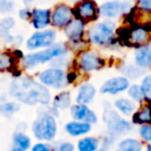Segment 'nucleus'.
I'll return each mask as SVG.
<instances>
[{"label": "nucleus", "mask_w": 151, "mask_h": 151, "mask_svg": "<svg viewBox=\"0 0 151 151\" xmlns=\"http://www.w3.org/2000/svg\"><path fill=\"white\" fill-rule=\"evenodd\" d=\"M31 151H51V147L47 144H42V143H40V144L34 145Z\"/></svg>", "instance_id": "36"}, {"label": "nucleus", "mask_w": 151, "mask_h": 151, "mask_svg": "<svg viewBox=\"0 0 151 151\" xmlns=\"http://www.w3.org/2000/svg\"><path fill=\"white\" fill-rule=\"evenodd\" d=\"M12 96L26 105L42 104L48 105L50 101V92L42 84L29 78H19L14 80L9 86Z\"/></svg>", "instance_id": "1"}, {"label": "nucleus", "mask_w": 151, "mask_h": 151, "mask_svg": "<svg viewBox=\"0 0 151 151\" xmlns=\"http://www.w3.org/2000/svg\"><path fill=\"white\" fill-rule=\"evenodd\" d=\"M73 15L70 7L65 4H59L53 11L51 22L55 27H66L73 21Z\"/></svg>", "instance_id": "9"}, {"label": "nucleus", "mask_w": 151, "mask_h": 151, "mask_svg": "<svg viewBox=\"0 0 151 151\" xmlns=\"http://www.w3.org/2000/svg\"><path fill=\"white\" fill-rule=\"evenodd\" d=\"M138 7L142 11L151 13V0H138Z\"/></svg>", "instance_id": "35"}, {"label": "nucleus", "mask_w": 151, "mask_h": 151, "mask_svg": "<svg viewBox=\"0 0 151 151\" xmlns=\"http://www.w3.org/2000/svg\"><path fill=\"white\" fill-rule=\"evenodd\" d=\"M14 2L11 0H0V11L2 14L11 13L14 11Z\"/></svg>", "instance_id": "31"}, {"label": "nucleus", "mask_w": 151, "mask_h": 151, "mask_svg": "<svg viewBox=\"0 0 151 151\" xmlns=\"http://www.w3.org/2000/svg\"><path fill=\"white\" fill-rule=\"evenodd\" d=\"M18 110H19V106L15 103H5L0 106V111L5 117H11Z\"/></svg>", "instance_id": "27"}, {"label": "nucleus", "mask_w": 151, "mask_h": 151, "mask_svg": "<svg viewBox=\"0 0 151 151\" xmlns=\"http://www.w3.org/2000/svg\"><path fill=\"white\" fill-rule=\"evenodd\" d=\"M70 105V96L69 93L62 92L54 99V107L56 109H66Z\"/></svg>", "instance_id": "25"}, {"label": "nucleus", "mask_w": 151, "mask_h": 151, "mask_svg": "<svg viewBox=\"0 0 151 151\" xmlns=\"http://www.w3.org/2000/svg\"><path fill=\"white\" fill-rule=\"evenodd\" d=\"M120 70L125 76L130 77V78H134V79L138 78L139 76H141L143 73L142 70H140V69L137 68V67L132 66V65H126V66L123 67V69H120Z\"/></svg>", "instance_id": "28"}, {"label": "nucleus", "mask_w": 151, "mask_h": 151, "mask_svg": "<svg viewBox=\"0 0 151 151\" xmlns=\"http://www.w3.org/2000/svg\"><path fill=\"white\" fill-rule=\"evenodd\" d=\"M78 62L80 68L84 71L96 70L104 65V61L99 56L90 52H83L79 56Z\"/></svg>", "instance_id": "11"}, {"label": "nucleus", "mask_w": 151, "mask_h": 151, "mask_svg": "<svg viewBox=\"0 0 151 151\" xmlns=\"http://www.w3.org/2000/svg\"><path fill=\"white\" fill-rule=\"evenodd\" d=\"M95 95V88L91 84H84L79 89L78 96H77V103L87 105L93 99Z\"/></svg>", "instance_id": "19"}, {"label": "nucleus", "mask_w": 151, "mask_h": 151, "mask_svg": "<svg viewBox=\"0 0 151 151\" xmlns=\"http://www.w3.org/2000/svg\"><path fill=\"white\" fill-rule=\"evenodd\" d=\"M14 146L20 148L22 151L27 150L30 147V139L22 132H17L14 134Z\"/></svg>", "instance_id": "24"}, {"label": "nucleus", "mask_w": 151, "mask_h": 151, "mask_svg": "<svg viewBox=\"0 0 151 151\" xmlns=\"http://www.w3.org/2000/svg\"><path fill=\"white\" fill-rule=\"evenodd\" d=\"M65 130L70 136L78 137L87 134L91 130V125L88 122L84 121H71L65 125Z\"/></svg>", "instance_id": "17"}, {"label": "nucleus", "mask_w": 151, "mask_h": 151, "mask_svg": "<svg viewBox=\"0 0 151 151\" xmlns=\"http://www.w3.org/2000/svg\"><path fill=\"white\" fill-rule=\"evenodd\" d=\"M34 0H24V2L26 3V4H29V3H31V2H33Z\"/></svg>", "instance_id": "39"}, {"label": "nucleus", "mask_w": 151, "mask_h": 151, "mask_svg": "<svg viewBox=\"0 0 151 151\" xmlns=\"http://www.w3.org/2000/svg\"><path fill=\"white\" fill-rule=\"evenodd\" d=\"M136 62L140 67L146 68L151 65V46H142L136 52Z\"/></svg>", "instance_id": "18"}, {"label": "nucleus", "mask_w": 151, "mask_h": 151, "mask_svg": "<svg viewBox=\"0 0 151 151\" xmlns=\"http://www.w3.org/2000/svg\"><path fill=\"white\" fill-rule=\"evenodd\" d=\"M66 53V48L64 45L57 44L49 47L48 49L44 51H40L37 53L29 54L24 57V64L26 67H34L40 63H46L48 61L52 60L56 57H61Z\"/></svg>", "instance_id": "2"}, {"label": "nucleus", "mask_w": 151, "mask_h": 151, "mask_svg": "<svg viewBox=\"0 0 151 151\" xmlns=\"http://www.w3.org/2000/svg\"><path fill=\"white\" fill-rule=\"evenodd\" d=\"M32 132L38 140H53L57 132V124L54 117L49 114L40 115L32 125Z\"/></svg>", "instance_id": "3"}, {"label": "nucleus", "mask_w": 151, "mask_h": 151, "mask_svg": "<svg viewBox=\"0 0 151 151\" xmlns=\"http://www.w3.org/2000/svg\"><path fill=\"white\" fill-rule=\"evenodd\" d=\"M142 144L136 139H125L118 144L116 151H141Z\"/></svg>", "instance_id": "20"}, {"label": "nucleus", "mask_w": 151, "mask_h": 151, "mask_svg": "<svg viewBox=\"0 0 151 151\" xmlns=\"http://www.w3.org/2000/svg\"><path fill=\"white\" fill-rule=\"evenodd\" d=\"M11 151H22V150H21V149H20V148H17V147L14 146L13 148L11 149Z\"/></svg>", "instance_id": "38"}, {"label": "nucleus", "mask_w": 151, "mask_h": 151, "mask_svg": "<svg viewBox=\"0 0 151 151\" xmlns=\"http://www.w3.org/2000/svg\"><path fill=\"white\" fill-rule=\"evenodd\" d=\"M134 120L137 123H151V106L142 108L134 115Z\"/></svg>", "instance_id": "22"}, {"label": "nucleus", "mask_w": 151, "mask_h": 151, "mask_svg": "<svg viewBox=\"0 0 151 151\" xmlns=\"http://www.w3.org/2000/svg\"><path fill=\"white\" fill-rule=\"evenodd\" d=\"M71 117L79 121L88 122V123H94L96 122V116L91 111L86 105L83 104H78L71 107L70 109Z\"/></svg>", "instance_id": "13"}, {"label": "nucleus", "mask_w": 151, "mask_h": 151, "mask_svg": "<svg viewBox=\"0 0 151 151\" xmlns=\"http://www.w3.org/2000/svg\"><path fill=\"white\" fill-rule=\"evenodd\" d=\"M79 151H96L99 148V140L93 137H87L79 141Z\"/></svg>", "instance_id": "21"}, {"label": "nucleus", "mask_w": 151, "mask_h": 151, "mask_svg": "<svg viewBox=\"0 0 151 151\" xmlns=\"http://www.w3.org/2000/svg\"><path fill=\"white\" fill-rule=\"evenodd\" d=\"M14 24H15V22H14L13 18H4V19L1 21V23H0V30H1L2 37L5 38L6 40H9V42H11L13 38H12L11 35L9 34V31L14 26Z\"/></svg>", "instance_id": "26"}, {"label": "nucleus", "mask_w": 151, "mask_h": 151, "mask_svg": "<svg viewBox=\"0 0 151 151\" xmlns=\"http://www.w3.org/2000/svg\"><path fill=\"white\" fill-rule=\"evenodd\" d=\"M31 15H32V12H30L29 9H21L19 13L20 18H21V19H24V20L31 19Z\"/></svg>", "instance_id": "37"}, {"label": "nucleus", "mask_w": 151, "mask_h": 151, "mask_svg": "<svg viewBox=\"0 0 151 151\" xmlns=\"http://www.w3.org/2000/svg\"><path fill=\"white\" fill-rule=\"evenodd\" d=\"M128 86H129L128 80L124 77L112 78L105 82V84L101 86V92L108 93V94H117V93L126 90Z\"/></svg>", "instance_id": "12"}, {"label": "nucleus", "mask_w": 151, "mask_h": 151, "mask_svg": "<svg viewBox=\"0 0 151 151\" xmlns=\"http://www.w3.org/2000/svg\"><path fill=\"white\" fill-rule=\"evenodd\" d=\"M115 107L124 115H130L136 109V105L132 101L125 99H119L115 101Z\"/></svg>", "instance_id": "23"}, {"label": "nucleus", "mask_w": 151, "mask_h": 151, "mask_svg": "<svg viewBox=\"0 0 151 151\" xmlns=\"http://www.w3.org/2000/svg\"><path fill=\"white\" fill-rule=\"evenodd\" d=\"M142 91L144 93V96L151 97V76H148L143 80L142 83Z\"/></svg>", "instance_id": "30"}, {"label": "nucleus", "mask_w": 151, "mask_h": 151, "mask_svg": "<svg viewBox=\"0 0 151 151\" xmlns=\"http://www.w3.org/2000/svg\"><path fill=\"white\" fill-rule=\"evenodd\" d=\"M104 121L107 124L109 132L112 136H121L132 129V125L128 121L122 119L109 105H106L104 111Z\"/></svg>", "instance_id": "5"}, {"label": "nucleus", "mask_w": 151, "mask_h": 151, "mask_svg": "<svg viewBox=\"0 0 151 151\" xmlns=\"http://www.w3.org/2000/svg\"><path fill=\"white\" fill-rule=\"evenodd\" d=\"M128 44L145 46L150 40V33L144 27H137L132 29L126 35Z\"/></svg>", "instance_id": "14"}, {"label": "nucleus", "mask_w": 151, "mask_h": 151, "mask_svg": "<svg viewBox=\"0 0 151 151\" xmlns=\"http://www.w3.org/2000/svg\"><path fill=\"white\" fill-rule=\"evenodd\" d=\"M40 80L42 84L54 88H62L66 85L67 78L65 73L60 68H49L44 70L40 75Z\"/></svg>", "instance_id": "6"}, {"label": "nucleus", "mask_w": 151, "mask_h": 151, "mask_svg": "<svg viewBox=\"0 0 151 151\" xmlns=\"http://www.w3.org/2000/svg\"><path fill=\"white\" fill-rule=\"evenodd\" d=\"M11 63H12V59L9 55L4 54V53L1 54V56H0V68L2 69V70H5L7 67L11 66Z\"/></svg>", "instance_id": "32"}, {"label": "nucleus", "mask_w": 151, "mask_h": 151, "mask_svg": "<svg viewBox=\"0 0 151 151\" xmlns=\"http://www.w3.org/2000/svg\"><path fill=\"white\" fill-rule=\"evenodd\" d=\"M130 9V4L127 1L113 0L104 3L99 7V14L105 18H115L126 13Z\"/></svg>", "instance_id": "8"}, {"label": "nucleus", "mask_w": 151, "mask_h": 151, "mask_svg": "<svg viewBox=\"0 0 151 151\" xmlns=\"http://www.w3.org/2000/svg\"><path fill=\"white\" fill-rule=\"evenodd\" d=\"M75 147L71 143L68 142H64V143H61V144L57 145L55 147V150L54 151H73Z\"/></svg>", "instance_id": "34"}, {"label": "nucleus", "mask_w": 151, "mask_h": 151, "mask_svg": "<svg viewBox=\"0 0 151 151\" xmlns=\"http://www.w3.org/2000/svg\"><path fill=\"white\" fill-rule=\"evenodd\" d=\"M128 94L134 101H141L144 96V93L142 91V87L138 86V85H132L130 86L129 90H128Z\"/></svg>", "instance_id": "29"}, {"label": "nucleus", "mask_w": 151, "mask_h": 151, "mask_svg": "<svg viewBox=\"0 0 151 151\" xmlns=\"http://www.w3.org/2000/svg\"><path fill=\"white\" fill-rule=\"evenodd\" d=\"M56 33L54 30H44L32 34L27 40V48L29 50H35L40 48H48L53 46Z\"/></svg>", "instance_id": "7"}, {"label": "nucleus", "mask_w": 151, "mask_h": 151, "mask_svg": "<svg viewBox=\"0 0 151 151\" xmlns=\"http://www.w3.org/2000/svg\"><path fill=\"white\" fill-rule=\"evenodd\" d=\"M147 151H151V145H149V146L147 147Z\"/></svg>", "instance_id": "40"}, {"label": "nucleus", "mask_w": 151, "mask_h": 151, "mask_svg": "<svg viewBox=\"0 0 151 151\" xmlns=\"http://www.w3.org/2000/svg\"><path fill=\"white\" fill-rule=\"evenodd\" d=\"M65 35L73 42H79L84 34V22L80 19L71 21L64 29Z\"/></svg>", "instance_id": "16"}, {"label": "nucleus", "mask_w": 151, "mask_h": 151, "mask_svg": "<svg viewBox=\"0 0 151 151\" xmlns=\"http://www.w3.org/2000/svg\"><path fill=\"white\" fill-rule=\"evenodd\" d=\"M51 12L49 9H36L32 11L31 15V22L32 25L35 29H44L48 27V25L51 22Z\"/></svg>", "instance_id": "15"}, {"label": "nucleus", "mask_w": 151, "mask_h": 151, "mask_svg": "<svg viewBox=\"0 0 151 151\" xmlns=\"http://www.w3.org/2000/svg\"><path fill=\"white\" fill-rule=\"evenodd\" d=\"M130 1H134V0H130Z\"/></svg>", "instance_id": "42"}, {"label": "nucleus", "mask_w": 151, "mask_h": 151, "mask_svg": "<svg viewBox=\"0 0 151 151\" xmlns=\"http://www.w3.org/2000/svg\"><path fill=\"white\" fill-rule=\"evenodd\" d=\"M115 24L111 21L99 23L91 27L88 31V36L91 42L99 46H107L111 44L114 37Z\"/></svg>", "instance_id": "4"}, {"label": "nucleus", "mask_w": 151, "mask_h": 151, "mask_svg": "<svg viewBox=\"0 0 151 151\" xmlns=\"http://www.w3.org/2000/svg\"><path fill=\"white\" fill-rule=\"evenodd\" d=\"M76 15L83 22L93 21L97 18V6L93 0H83L76 7Z\"/></svg>", "instance_id": "10"}, {"label": "nucleus", "mask_w": 151, "mask_h": 151, "mask_svg": "<svg viewBox=\"0 0 151 151\" xmlns=\"http://www.w3.org/2000/svg\"><path fill=\"white\" fill-rule=\"evenodd\" d=\"M73 1H78V0H73Z\"/></svg>", "instance_id": "41"}, {"label": "nucleus", "mask_w": 151, "mask_h": 151, "mask_svg": "<svg viewBox=\"0 0 151 151\" xmlns=\"http://www.w3.org/2000/svg\"><path fill=\"white\" fill-rule=\"evenodd\" d=\"M140 134L144 140L151 142V125H144L141 127Z\"/></svg>", "instance_id": "33"}]
</instances>
